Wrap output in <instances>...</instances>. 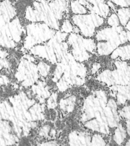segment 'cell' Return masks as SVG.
Here are the masks:
<instances>
[{"label":"cell","mask_w":130,"mask_h":146,"mask_svg":"<svg viewBox=\"0 0 130 146\" xmlns=\"http://www.w3.org/2000/svg\"><path fill=\"white\" fill-rule=\"evenodd\" d=\"M16 15L15 9L7 0L0 4V21L8 24Z\"/></svg>","instance_id":"2"},{"label":"cell","mask_w":130,"mask_h":146,"mask_svg":"<svg viewBox=\"0 0 130 146\" xmlns=\"http://www.w3.org/2000/svg\"><path fill=\"white\" fill-rule=\"evenodd\" d=\"M120 115L121 117L125 120L130 119V104L125 107L123 108L120 112Z\"/></svg>","instance_id":"11"},{"label":"cell","mask_w":130,"mask_h":146,"mask_svg":"<svg viewBox=\"0 0 130 146\" xmlns=\"http://www.w3.org/2000/svg\"><path fill=\"white\" fill-rule=\"evenodd\" d=\"M50 111L51 115V120L52 121H55L57 116L56 111L52 109H50Z\"/></svg>","instance_id":"14"},{"label":"cell","mask_w":130,"mask_h":146,"mask_svg":"<svg viewBox=\"0 0 130 146\" xmlns=\"http://www.w3.org/2000/svg\"><path fill=\"white\" fill-rule=\"evenodd\" d=\"M126 121V125L127 131L129 135H130V119Z\"/></svg>","instance_id":"17"},{"label":"cell","mask_w":130,"mask_h":146,"mask_svg":"<svg viewBox=\"0 0 130 146\" xmlns=\"http://www.w3.org/2000/svg\"><path fill=\"white\" fill-rule=\"evenodd\" d=\"M117 70L112 72L106 70L102 73V78L107 81L117 85L130 84V65L126 62L117 61L115 62Z\"/></svg>","instance_id":"1"},{"label":"cell","mask_w":130,"mask_h":146,"mask_svg":"<svg viewBox=\"0 0 130 146\" xmlns=\"http://www.w3.org/2000/svg\"><path fill=\"white\" fill-rule=\"evenodd\" d=\"M127 39L130 41V32L128 31L127 33Z\"/></svg>","instance_id":"20"},{"label":"cell","mask_w":130,"mask_h":146,"mask_svg":"<svg viewBox=\"0 0 130 146\" xmlns=\"http://www.w3.org/2000/svg\"><path fill=\"white\" fill-rule=\"evenodd\" d=\"M90 11L92 13L96 14L100 16L106 17L109 14L110 7L108 5L104 3H100L96 5H93V6L91 7Z\"/></svg>","instance_id":"5"},{"label":"cell","mask_w":130,"mask_h":146,"mask_svg":"<svg viewBox=\"0 0 130 146\" xmlns=\"http://www.w3.org/2000/svg\"><path fill=\"white\" fill-rule=\"evenodd\" d=\"M126 132L121 125L118 126L115 130L114 134V140L118 145H121L126 137Z\"/></svg>","instance_id":"7"},{"label":"cell","mask_w":130,"mask_h":146,"mask_svg":"<svg viewBox=\"0 0 130 146\" xmlns=\"http://www.w3.org/2000/svg\"><path fill=\"white\" fill-rule=\"evenodd\" d=\"M115 46L110 42H101L97 45L98 51L101 55H107L117 48Z\"/></svg>","instance_id":"6"},{"label":"cell","mask_w":130,"mask_h":146,"mask_svg":"<svg viewBox=\"0 0 130 146\" xmlns=\"http://www.w3.org/2000/svg\"><path fill=\"white\" fill-rule=\"evenodd\" d=\"M119 21L118 17L114 13L111 14L107 19V23L108 25L111 26L112 27L118 26L119 25Z\"/></svg>","instance_id":"10"},{"label":"cell","mask_w":130,"mask_h":146,"mask_svg":"<svg viewBox=\"0 0 130 146\" xmlns=\"http://www.w3.org/2000/svg\"><path fill=\"white\" fill-rule=\"evenodd\" d=\"M113 59L120 58L123 60L130 59V45L119 47L114 51L111 56Z\"/></svg>","instance_id":"4"},{"label":"cell","mask_w":130,"mask_h":146,"mask_svg":"<svg viewBox=\"0 0 130 146\" xmlns=\"http://www.w3.org/2000/svg\"><path fill=\"white\" fill-rule=\"evenodd\" d=\"M71 7L72 12L75 14H85L86 13V9L79 1H75L72 2Z\"/></svg>","instance_id":"9"},{"label":"cell","mask_w":130,"mask_h":146,"mask_svg":"<svg viewBox=\"0 0 130 146\" xmlns=\"http://www.w3.org/2000/svg\"><path fill=\"white\" fill-rule=\"evenodd\" d=\"M62 30L64 33H70L72 31L74 28L70 21L66 20L63 22L61 27Z\"/></svg>","instance_id":"12"},{"label":"cell","mask_w":130,"mask_h":146,"mask_svg":"<svg viewBox=\"0 0 130 146\" xmlns=\"http://www.w3.org/2000/svg\"><path fill=\"white\" fill-rule=\"evenodd\" d=\"M8 53L5 50L0 48V58H5L7 56Z\"/></svg>","instance_id":"16"},{"label":"cell","mask_w":130,"mask_h":146,"mask_svg":"<svg viewBox=\"0 0 130 146\" xmlns=\"http://www.w3.org/2000/svg\"><path fill=\"white\" fill-rule=\"evenodd\" d=\"M117 16L119 21L123 25L128 23L130 18V9L127 7H122L117 11Z\"/></svg>","instance_id":"8"},{"label":"cell","mask_w":130,"mask_h":146,"mask_svg":"<svg viewBox=\"0 0 130 146\" xmlns=\"http://www.w3.org/2000/svg\"><path fill=\"white\" fill-rule=\"evenodd\" d=\"M126 28L130 32V21L128 22L126 25Z\"/></svg>","instance_id":"19"},{"label":"cell","mask_w":130,"mask_h":146,"mask_svg":"<svg viewBox=\"0 0 130 146\" xmlns=\"http://www.w3.org/2000/svg\"><path fill=\"white\" fill-rule=\"evenodd\" d=\"M61 121L60 120H57L55 122V126L57 128L60 129V127L61 125Z\"/></svg>","instance_id":"18"},{"label":"cell","mask_w":130,"mask_h":146,"mask_svg":"<svg viewBox=\"0 0 130 146\" xmlns=\"http://www.w3.org/2000/svg\"><path fill=\"white\" fill-rule=\"evenodd\" d=\"M111 2L122 7L130 6V0H110Z\"/></svg>","instance_id":"13"},{"label":"cell","mask_w":130,"mask_h":146,"mask_svg":"<svg viewBox=\"0 0 130 146\" xmlns=\"http://www.w3.org/2000/svg\"><path fill=\"white\" fill-rule=\"evenodd\" d=\"M88 2L91 3L93 5H96L100 3H104L105 0H86Z\"/></svg>","instance_id":"15"},{"label":"cell","mask_w":130,"mask_h":146,"mask_svg":"<svg viewBox=\"0 0 130 146\" xmlns=\"http://www.w3.org/2000/svg\"><path fill=\"white\" fill-rule=\"evenodd\" d=\"M117 100L119 105H123L130 100V85H117L115 86Z\"/></svg>","instance_id":"3"},{"label":"cell","mask_w":130,"mask_h":146,"mask_svg":"<svg viewBox=\"0 0 130 146\" xmlns=\"http://www.w3.org/2000/svg\"><path fill=\"white\" fill-rule=\"evenodd\" d=\"M126 145H127V146H130V140H129V141H128Z\"/></svg>","instance_id":"21"}]
</instances>
